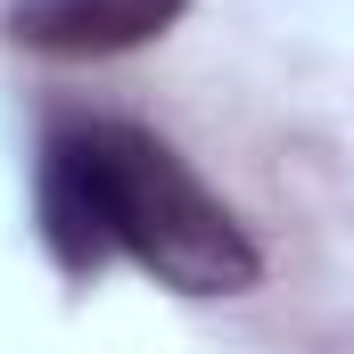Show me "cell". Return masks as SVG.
I'll list each match as a JSON object with an SVG mask.
<instances>
[{
	"instance_id": "cell-2",
	"label": "cell",
	"mask_w": 354,
	"mask_h": 354,
	"mask_svg": "<svg viewBox=\"0 0 354 354\" xmlns=\"http://www.w3.org/2000/svg\"><path fill=\"white\" fill-rule=\"evenodd\" d=\"M181 17L189 0H8L0 33L33 58H124L165 41Z\"/></svg>"
},
{
	"instance_id": "cell-1",
	"label": "cell",
	"mask_w": 354,
	"mask_h": 354,
	"mask_svg": "<svg viewBox=\"0 0 354 354\" xmlns=\"http://www.w3.org/2000/svg\"><path fill=\"white\" fill-rule=\"evenodd\" d=\"M33 206L58 272L75 280L115 256L174 297H248L264 280V248L248 239V223L189 174L174 140L124 115H58L41 132Z\"/></svg>"
}]
</instances>
